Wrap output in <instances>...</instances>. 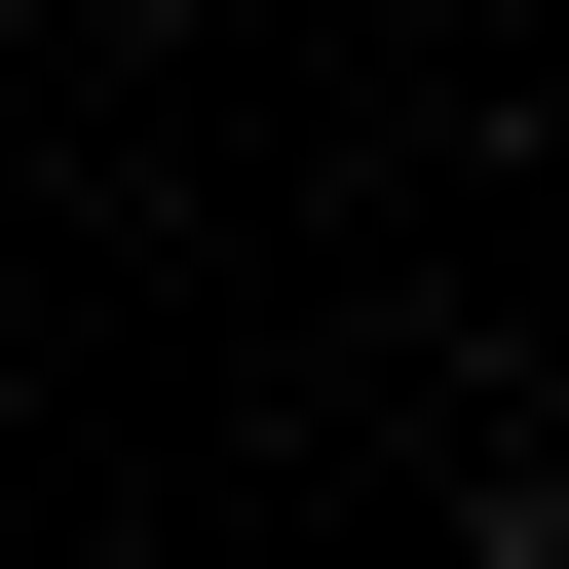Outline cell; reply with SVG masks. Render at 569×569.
<instances>
[{
    "label": "cell",
    "instance_id": "cell-1",
    "mask_svg": "<svg viewBox=\"0 0 569 569\" xmlns=\"http://www.w3.org/2000/svg\"><path fill=\"white\" fill-rule=\"evenodd\" d=\"M456 569H569V493H493V531H456Z\"/></svg>",
    "mask_w": 569,
    "mask_h": 569
}]
</instances>
